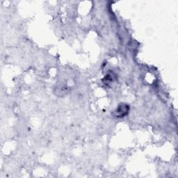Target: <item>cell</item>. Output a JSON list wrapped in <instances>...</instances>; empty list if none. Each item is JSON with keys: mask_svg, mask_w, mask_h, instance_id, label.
I'll return each instance as SVG.
<instances>
[{"mask_svg": "<svg viewBox=\"0 0 178 178\" xmlns=\"http://www.w3.org/2000/svg\"><path fill=\"white\" fill-rule=\"evenodd\" d=\"M128 111V107L127 105H124V104H122L118 106V108L116 109V116L122 117L126 115Z\"/></svg>", "mask_w": 178, "mask_h": 178, "instance_id": "6da1fadb", "label": "cell"}]
</instances>
